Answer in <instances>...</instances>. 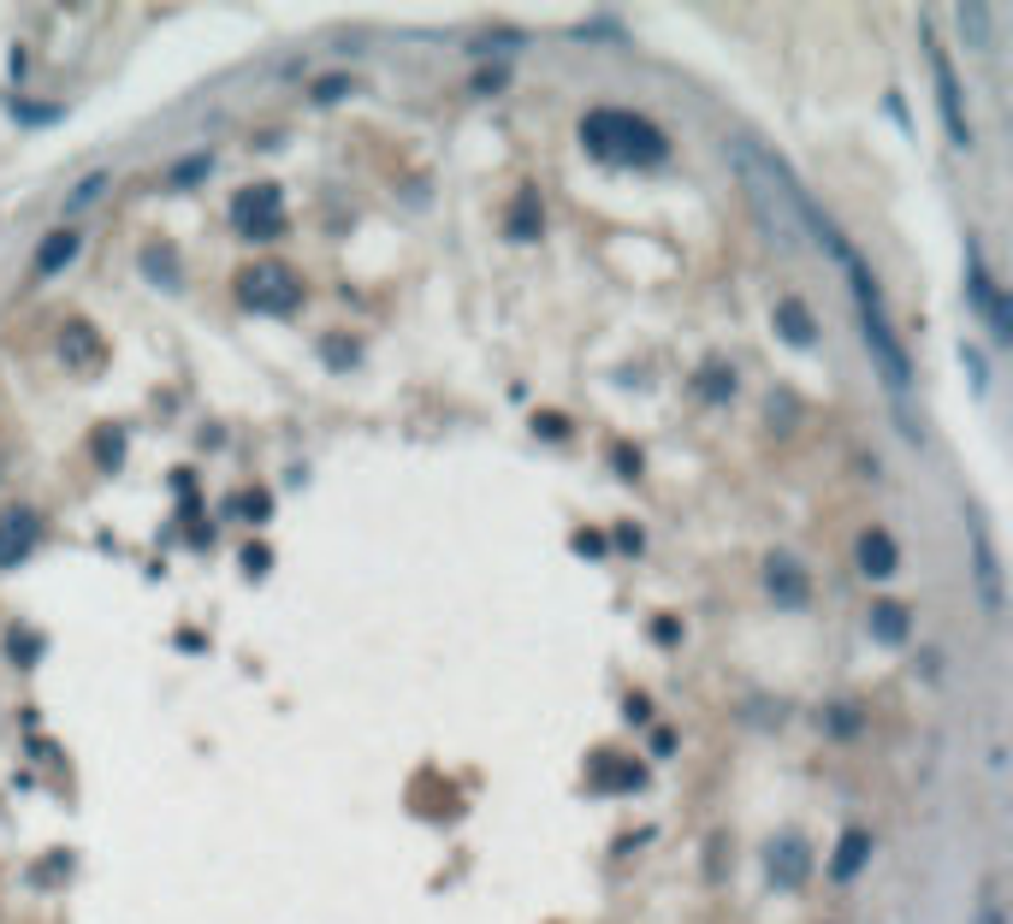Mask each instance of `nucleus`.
Returning <instances> with one entry per match:
<instances>
[{
    "instance_id": "20e7f679",
    "label": "nucleus",
    "mask_w": 1013,
    "mask_h": 924,
    "mask_svg": "<svg viewBox=\"0 0 1013 924\" xmlns=\"http://www.w3.org/2000/svg\"><path fill=\"white\" fill-rule=\"evenodd\" d=\"M860 339H865V350H872V362L884 368L889 386H895V391H907V379H913V362H907L901 339L889 332L884 308H860Z\"/></svg>"
},
{
    "instance_id": "423d86ee",
    "label": "nucleus",
    "mask_w": 1013,
    "mask_h": 924,
    "mask_svg": "<svg viewBox=\"0 0 1013 924\" xmlns=\"http://www.w3.org/2000/svg\"><path fill=\"white\" fill-rule=\"evenodd\" d=\"M765 586H771V598H776L783 611H800L806 598H812V581H806V569H800L788 551H771V557H765Z\"/></svg>"
},
{
    "instance_id": "a878e982",
    "label": "nucleus",
    "mask_w": 1013,
    "mask_h": 924,
    "mask_svg": "<svg viewBox=\"0 0 1013 924\" xmlns=\"http://www.w3.org/2000/svg\"><path fill=\"white\" fill-rule=\"evenodd\" d=\"M143 267H149V278H167V285L179 278L172 273V249H143Z\"/></svg>"
},
{
    "instance_id": "f03ea898",
    "label": "nucleus",
    "mask_w": 1013,
    "mask_h": 924,
    "mask_svg": "<svg viewBox=\"0 0 1013 924\" xmlns=\"http://www.w3.org/2000/svg\"><path fill=\"white\" fill-rule=\"evenodd\" d=\"M238 297L255 308V315H297L303 285H297V273L278 267V261H255V267H243V278H238Z\"/></svg>"
},
{
    "instance_id": "0eeeda50",
    "label": "nucleus",
    "mask_w": 1013,
    "mask_h": 924,
    "mask_svg": "<svg viewBox=\"0 0 1013 924\" xmlns=\"http://www.w3.org/2000/svg\"><path fill=\"white\" fill-rule=\"evenodd\" d=\"M806 871H812V847H806L800 835H776V842H771V877H776V889H800Z\"/></svg>"
},
{
    "instance_id": "7c9ffc66",
    "label": "nucleus",
    "mask_w": 1013,
    "mask_h": 924,
    "mask_svg": "<svg viewBox=\"0 0 1013 924\" xmlns=\"http://www.w3.org/2000/svg\"><path fill=\"white\" fill-rule=\"evenodd\" d=\"M623 717H628V723H646V717H652V706H646V699L635 694V699H628V706H623Z\"/></svg>"
},
{
    "instance_id": "9b49d317",
    "label": "nucleus",
    "mask_w": 1013,
    "mask_h": 924,
    "mask_svg": "<svg viewBox=\"0 0 1013 924\" xmlns=\"http://www.w3.org/2000/svg\"><path fill=\"white\" fill-rule=\"evenodd\" d=\"M78 226H60V231H48V238H42V249H36V261H31V273L36 278H54L60 267H71V255H78Z\"/></svg>"
},
{
    "instance_id": "a211bd4d",
    "label": "nucleus",
    "mask_w": 1013,
    "mask_h": 924,
    "mask_svg": "<svg viewBox=\"0 0 1013 924\" xmlns=\"http://www.w3.org/2000/svg\"><path fill=\"white\" fill-rule=\"evenodd\" d=\"M983 320H990V339H995V344H1013V303L1002 297V290L983 303Z\"/></svg>"
},
{
    "instance_id": "5701e85b",
    "label": "nucleus",
    "mask_w": 1013,
    "mask_h": 924,
    "mask_svg": "<svg viewBox=\"0 0 1013 924\" xmlns=\"http://www.w3.org/2000/svg\"><path fill=\"white\" fill-rule=\"evenodd\" d=\"M12 113H19V125H54L60 119V107H36V101H12Z\"/></svg>"
},
{
    "instance_id": "1a4fd4ad",
    "label": "nucleus",
    "mask_w": 1013,
    "mask_h": 924,
    "mask_svg": "<svg viewBox=\"0 0 1013 924\" xmlns=\"http://www.w3.org/2000/svg\"><path fill=\"white\" fill-rule=\"evenodd\" d=\"M36 534H42L36 510L12 504V510H7V516H0V563H19V557H31V546H36Z\"/></svg>"
},
{
    "instance_id": "4be33fe9",
    "label": "nucleus",
    "mask_w": 1013,
    "mask_h": 924,
    "mask_svg": "<svg viewBox=\"0 0 1013 924\" xmlns=\"http://www.w3.org/2000/svg\"><path fill=\"white\" fill-rule=\"evenodd\" d=\"M202 172H214V155H190V160H179V167H172V184L190 190V184L202 179Z\"/></svg>"
},
{
    "instance_id": "7ed1b4c3",
    "label": "nucleus",
    "mask_w": 1013,
    "mask_h": 924,
    "mask_svg": "<svg viewBox=\"0 0 1013 924\" xmlns=\"http://www.w3.org/2000/svg\"><path fill=\"white\" fill-rule=\"evenodd\" d=\"M231 226L243 238H278L285 231V202H278V184H249L231 196Z\"/></svg>"
},
{
    "instance_id": "f3484780",
    "label": "nucleus",
    "mask_w": 1013,
    "mask_h": 924,
    "mask_svg": "<svg viewBox=\"0 0 1013 924\" xmlns=\"http://www.w3.org/2000/svg\"><path fill=\"white\" fill-rule=\"evenodd\" d=\"M699 398H712V403L736 398V368H724V362H706V368H699Z\"/></svg>"
},
{
    "instance_id": "393cba45",
    "label": "nucleus",
    "mask_w": 1013,
    "mask_h": 924,
    "mask_svg": "<svg viewBox=\"0 0 1013 924\" xmlns=\"http://www.w3.org/2000/svg\"><path fill=\"white\" fill-rule=\"evenodd\" d=\"M238 516L268 522V516H273V498H268V492H243V498H238Z\"/></svg>"
},
{
    "instance_id": "bb28decb",
    "label": "nucleus",
    "mask_w": 1013,
    "mask_h": 924,
    "mask_svg": "<svg viewBox=\"0 0 1013 924\" xmlns=\"http://www.w3.org/2000/svg\"><path fill=\"white\" fill-rule=\"evenodd\" d=\"M327 362H332V368H350V362H356V344H344V339H327Z\"/></svg>"
},
{
    "instance_id": "c756f323",
    "label": "nucleus",
    "mask_w": 1013,
    "mask_h": 924,
    "mask_svg": "<svg viewBox=\"0 0 1013 924\" xmlns=\"http://www.w3.org/2000/svg\"><path fill=\"white\" fill-rule=\"evenodd\" d=\"M268 557H273L268 546H249L243 551V569H249V575H261V569H268Z\"/></svg>"
},
{
    "instance_id": "4468645a",
    "label": "nucleus",
    "mask_w": 1013,
    "mask_h": 924,
    "mask_svg": "<svg viewBox=\"0 0 1013 924\" xmlns=\"http://www.w3.org/2000/svg\"><path fill=\"white\" fill-rule=\"evenodd\" d=\"M865 623H872V635L884 640V647H907V635H913V616H907L901 598H877Z\"/></svg>"
},
{
    "instance_id": "2eb2a0df",
    "label": "nucleus",
    "mask_w": 1013,
    "mask_h": 924,
    "mask_svg": "<svg viewBox=\"0 0 1013 924\" xmlns=\"http://www.w3.org/2000/svg\"><path fill=\"white\" fill-rule=\"evenodd\" d=\"M504 226H510V238H516V243H534L539 231H546V208H539V190H534V184L516 190V202H510V219H504Z\"/></svg>"
},
{
    "instance_id": "c85d7f7f",
    "label": "nucleus",
    "mask_w": 1013,
    "mask_h": 924,
    "mask_svg": "<svg viewBox=\"0 0 1013 924\" xmlns=\"http://www.w3.org/2000/svg\"><path fill=\"white\" fill-rule=\"evenodd\" d=\"M576 551L581 557H605V534H576Z\"/></svg>"
},
{
    "instance_id": "ddd939ff",
    "label": "nucleus",
    "mask_w": 1013,
    "mask_h": 924,
    "mask_svg": "<svg viewBox=\"0 0 1013 924\" xmlns=\"http://www.w3.org/2000/svg\"><path fill=\"white\" fill-rule=\"evenodd\" d=\"M872 847H877L872 830H847L842 847H835V859H830V877H835V883H854L865 865H872Z\"/></svg>"
},
{
    "instance_id": "cd10ccee",
    "label": "nucleus",
    "mask_w": 1013,
    "mask_h": 924,
    "mask_svg": "<svg viewBox=\"0 0 1013 924\" xmlns=\"http://www.w3.org/2000/svg\"><path fill=\"white\" fill-rule=\"evenodd\" d=\"M350 95V78H320V90H315V101H344Z\"/></svg>"
},
{
    "instance_id": "412c9836",
    "label": "nucleus",
    "mask_w": 1013,
    "mask_h": 924,
    "mask_svg": "<svg viewBox=\"0 0 1013 924\" xmlns=\"http://www.w3.org/2000/svg\"><path fill=\"white\" fill-rule=\"evenodd\" d=\"M960 31H972L966 42L983 48V42H990V12H983V7H960Z\"/></svg>"
},
{
    "instance_id": "b1692460",
    "label": "nucleus",
    "mask_w": 1013,
    "mask_h": 924,
    "mask_svg": "<svg viewBox=\"0 0 1013 924\" xmlns=\"http://www.w3.org/2000/svg\"><path fill=\"white\" fill-rule=\"evenodd\" d=\"M107 179H113V172H90V179H83L78 190H71V202H66V208H83V202H95L101 190H107Z\"/></svg>"
},
{
    "instance_id": "6e6552de",
    "label": "nucleus",
    "mask_w": 1013,
    "mask_h": 924,
    "mask_svg": "<svg viewBox=\"0 0 1013 924\" xmlns=\"http://www.w3.org/2000/svg\"><path fill=\"white\" fill-rule=\"evenodd\" d=\"M854 557H860V575H872V581H889L895 569H901V546H895L884 527H865Z\"/></svg>"
},
{
    "instance_id": "39448f33",
    "label": "nucleus",
    "mask_w": 1013,
    "mask_h": 924,
    "mask_svg": "<svg viewBox=\"0 0 1013 924\" xmlns=\"http://www.w3.org/2000/svg\"><path fill=\"white\" fill-rule=\"evenodd\" d=\"M931 48V71H936V107H943V125H948V142L954 149H972V119H966V101H960V71H954V60L936 42H924Z\"/></svg>"
},
{
    "instance_id": "2f4dec72",
    "label": "nucleus",
    "mask_w": 1013,
    "mask_h": 924,
    "mask_svg": "<svg viewBox=\"0 0 1013 924\" xmlns=\"http://www.w3.org/2000/svg\"><path fill=\"white\" fill-rule=\"evenodd\" d=\"M978 924H1008V919H1002V906H983V913H978Z\"/></svg>"
},
{
    "instance_id": "dca6fc26",
    "label": "nucleus",
    "mask_w": 1013,
    "mask_h": 924,
    "mask_svg": "<svg viewBox=\"0 0 1013 924\" xmlns=\"http://www.w3.org/2000/svg\"><path fill=\"white\" fill-rule=\"evenodd\" d=\"M776 332H783L795 350H812L818 344V327H812V308H806L800 297H783L776 303Z\"/></svg>"
},
{
    "instance_id": "6ab92c4d",
    "label": "nucleus",
    "mask_w": 1013,
    "mask_h": 924,
    "mask_svg": "<svg viewBox=\"0 0 1013 924\" xmlns=\"http://www.w3.org/2000/svg\"><path fill=\"white\" fill-rule=\"evenodd\" d=\"M66 350H71V356H83V362H95V356H101L95 332L83 327V320H71V327H66Z\"/></svg>"
},
{
    "instance_id": "f257e3e1",
    "label": "nucleus",
    "mask_w": 1013,
    "mask_h": 924,
    "mask_svg": "<svg viewBox=\"0 0 1013 924\" xmlns=\"http://www.w3.org/2000/svg\"><path fill=\"white\" fill-rule=\"evenodd\" d=\"M581 149L593 160H605V167H664L670 137L652 119H640V113L599 107V113L581 119Z\"/></svg>"
},
{
    "instance_id": "aec40b11",
    "label": "nucleus",
    "mask_w": 1013,
    "mask_h": 924,
    "mask_svg": "<svg viewBox=\"0 0 1013 924\" xmlns=\"http://www.w3.org/2000/svg\"><path fill=\"white\" fill-rule=\"evenodd\" d=\"M36 647H42V640L31 635V628H12V635H7V658H12V664H36Z\"/></svg>"
},
{
    "instance_id": "9d476101",
    "label": "nucleus",
    "mask_w": 1013,
    "mask_h": 924,
    "mask_svg": "<svg viewBox=\"0 0 1013 924\" xmlns=\"http://www.w3.org/2000/svg\"><path fill=\"white\" fill-rule=\"evenodd\" d=\"M587 776H593L599 795H635V788H646V771L623 765V758H611V753H599L593 765H587Z\"/></svg>"
},
{
    "instance_id": "f8f14e48",
    "label": "nucleus",
    "mask_w": 1013,
    "mask_h": 924,
    "mask_svg": "<svg viewBox=\"0 0 1013 924\" xmlns=\"http://www.w3.org/2000/svg\"><path fill=\"white\" fill-rule=\"evenodd\" d=\"M972 563H978L983 611H1002V575H995V551H990V534H983V522H978V516H972Z\"/></svg>"
}]
</instances>
